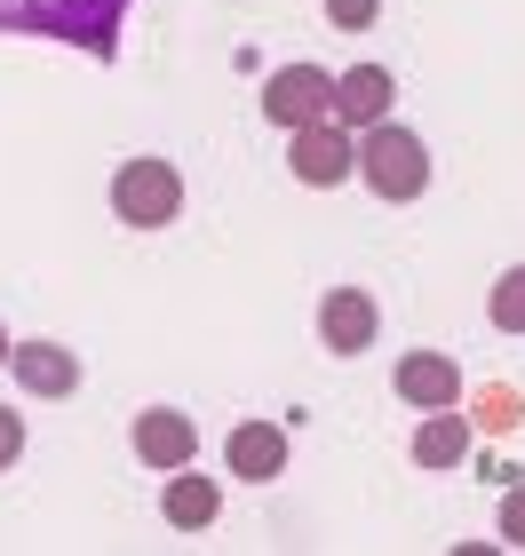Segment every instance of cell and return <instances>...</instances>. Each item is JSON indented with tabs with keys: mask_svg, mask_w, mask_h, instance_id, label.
<instances>
[{
	"mask_svg": "<svg viewBox=\"0 0 525 556\" xmlns=\"http://www.w3.org/2000/svg\"><path fill=\"white\" fill-rule=\"evenodd\" d=\"M120 24H128V0H0V33L72 40L88 56H120Z\"/></svg>",
	"mask_w": 525,
	"mask_h": 556,
	"instance_id": "1",
	"label": "cell"
},
{
	"mask_svg": "<svg viewBox=\"0 0 525 556\" xmlns=\"http://www.w3.org/2000/svg\"><path fill=\"white\" fill-rule=\"evenodd\" d=\"M350 151H359V184L374 199H390V207H407V199L430 191V143H422L414 128H398V119H374V128L350 136Z\"/></svg>",
	"mask_w": 525,
	"mask_h": 556,
	"instance_id": "2",
	"label": "cell"
},
{
	"mask_svg": "<svg viewBox=\"0 0 525 556\" xmlns=\"http://www.w3.org/2000/svg\"><path fill=\"white\" fill-rule=\"evenodd\" d=\"M112 215L128 223V231H167V223L184 215V175H175L167 160H120Z\"/></svg>",
	"mask_w": 525,
	"mask_h": 556,
	"instance_id": "3",
	"label": "cell"
},
{
	"mask_svg": "<svg viewBox=\"0 0 525 556\" xmlns=\"http://www.w3.org/2000/svg\"><path fill=\"white\" fill-rule=\"evenodd\" d=\"M287 167H295V184H311V191H335L350 184V167H359V151H350V128L327 112V119H303V128H287Z\"/></svg>",
	"mask_w": 525,
	"mask_h": 556,
	"instance_id": "4",
	"label": "cell"
},
{
	"mask_svg": "<svg viewBox=\"0 0 525 556\" xmlns=\"http://www.w3.org/2000/svg\"><path fill=\"white\" fill-rule=\"evenodd\" d=\"M335 104V80H327V64H279L263 80V119L271 128H303V119H327Z\"/></svg>",
	"mask_w": 525,
	"mask_h": 556,
	"instance_id": "5",
	"label": "cell"
},
{
	"mask_svg": "<svg viewBox=\"0 0 525 556\" xmlns=\"http://www.w3.org/2000/svg\"><path fill=\"white\" fill-rule=\"evenodd\" d=\"M374 334H383V311H374L366 287H335L327 302H318V342H327L335 358H366Z\"/></svg>",
	"mask_w": 525,
	"mask_h": 556,
	"instance_id": "6",
	"label": "cell"
},
{
	"mask_svg": "<svg viewBox=\"0 0 525 556\" xmlns=\"http://www.w3.org/2000/svg\"><path fill=\"white\" fill-rule=\"evenodd\" d=\"M136 462L143 469H184V462H199V421L191 414H175V406H143L136 414Z\"/></svg>",
	"mask_w": 525,
	"mask_h": 556,
	"instance_id": "7",
	"label": "cell"
},
{
	"mask_svg": "<svg viewBox=\"0 0 525 556\" xmlns=\"http://www.w3.org/2000/svg\"><path fill=\"white\" fill-rule=\"evenodd\" d=\"M9 374L24 397H72L80 390V350L64 342H9Z\"/></svg>",
	"mask_w": 525,
	"mask_h": 556,
	"instance_id": "8",
	"label": "cell"
},
{
	"mask_svg": "<svg viewBox=\"0 0 525 556\" xmlns=\"http://www.w3.org/2000/svg\"><path fill=\"white\" fill-rule=\"evenodd\" d=\"M398 397H407L414 414L462 406V366H454V350H407V358H398Z\"/></svg>",
	"mask_w": 525,
	"mask_h": 556,
	"instance_id": "9",
	"label": "cell"
},
{
	"mask_svg": "<svg viewBox=\"0 0 525 556\" xmlns=\"http://www.w3.org/2000/svg\"><path fill=\"white\" fill-rule=\"evenodd\" d=\"M390 96H398L390 64H350V72H335V104L327 112L359 136V128H374V119H390Z\"/></svg>",
	"mask_w": 525,
	"mask_h": 556,
	"instance_id": "10",
	"label": "cell"
},
{
	"mask_svg": "<svg viewBox=\"0 0 525 556\" xmlns=\"http://www.w3.org/2000/svg\"><path fill=\"white\" fill-rule=\"evenodd\" d=\"M223 469L247 477V485H271V477L287 469V429L279 421H239L232 438H223Z\"/></svg>",
	"mask_w": 525,
	"mask_h": 556,
	"instance_id": "11",
	"label": "cell"
},
{
	"mask_svg": "<svg viewBox=\"0 0 525 556\" xmlns=\"http://www.w3.org/2000/svg\"><path fill=\"white\" fill-rule=\"evenodd\" d=\"M215 509H223V485H215V477H191V462H184V469H167L160 517L175 525V533H208V525H215Z\"/></svg>",
	"mask_w": 525,
	"mask_h": 556,
	"instance_id": "12",
	"label": "cell"
},
{
	"mask_svg": "<svg viewBox=\"0 0 525 556\" xmlns=\"http://www.w3.org/2000/svg\"><path fill=\"white\" fill-rule=\"evenodd\" d=\"M414 462H422V469H454V462H470V421H462V406H430V414H422V429H414Z\"/></svg>",
	"mask_w": 525,
	"mask_h": 556,
	"instance_id": "13",
	"label": "cell"
},
{
	"mask_svg": "<svg viewBox=\"0 0 525 556\" xmlns=\"http://www.w3.org/2000/svg\"><path fill=\"white\" fill-rule=\"evenodd\" d=\"M486 311H493V326H502V334H525V263L493 278V302H486Z\"/></svg>",
	"mask_w": 525,
	"mask_h": 556,
	"instance_id": "14",
	"label": "cell"
},
{
	"mask_svg": "<svg viewBox=\"0 0 525 556\" xmlns=\"http://www.w3.org/2000/svg\"><path fill=\"white\" fill-rule=\"evenodd\" d=\"M374 16H383V0H327V24H335V33H366Z\"/></svg>",
	"mask_w": 525,
	"mask_h": 556,
	"instance_id": "15",
	"label": "cell"
},
{
	"mask_svg": "<svg viewBox=\"0 0 525 556\" xmlns=\"http://www.w3.org/2000/svg\"><path fill=\"white\" fill-rule=\"evenodd\" d=\"M502 541H510V548H525V485H517V493H502Z\"/></svg>",
	"mask_w": 525,
	"mask_h": 556,
	"instance_id": "16",
	"label": "cell"
},
{
	"mask_svg": "<svg viewBox=\"0 0 525 556\" xmlns=\"http://www.w3.org/2000/svg\"><path fill=\"white\" fill-rule=\"evenodd\" d=\"M16 453H24V414H9V406H0V469H9Z\"/></svg>",
	"mask_w": 525,
	"mask_h": 556,
	"instance_id": "17",
	"label": "cell"
},
{
	"mask_svg": "<svg viewBox=\"0 0 525 556\" xmlns=\"http://www.w3.org/2000/svg\"><path fill=\"white\" fill-rule=\"evenodd\" d=\"M0 366H9V326H0Z\"/></svg>",
	"mask_w": 525,
	"mask_h": 556,
	"instance_id": "18",
	"label": "cell"
}]
</instances>
